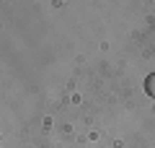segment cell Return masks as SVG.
<instances>
[{
  "label": "cell",
  "mask_w": 155,
  "mask_h": 148,
  "mask_svg": "<svg viewBox=\"0 0 155 148\" xmlns=\"http://www.w3.org/2000/svg\"><path fill=\"white\" fill-rule=\"evenodd\" d=\"M145 91H147L150 96H155V73H150V76L145 78Z\"/></svg>",
  "instance_id": "cell-1"
}]
</instances>
